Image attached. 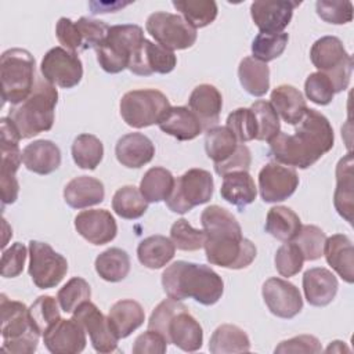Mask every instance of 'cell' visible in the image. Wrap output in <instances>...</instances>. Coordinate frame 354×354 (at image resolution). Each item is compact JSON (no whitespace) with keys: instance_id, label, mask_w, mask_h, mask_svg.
Here are the masks:
<instances>
[{"instance_id":"cell-1","label":"cell","mask_w":354,"mask_h":354,"mask_svg":"<svg viewBox=\"0 0 354 354\" xmlns=\"http://www.w3.org/2000/svg\"><path fill=\"white\" fill-rule=\"evenodd\" d=\"M295 126L293 134L279 133L268 142L270 156L281 165L307 169L333 148V129L322 113L308 108Z\"/></svg>"},{"instance_id":"cell-2","label":"cell","mask_w":354,"mask_h":354,"mask_svg":"<svg viewBox=\"0 0 354 354\" xmlns=\"http://www.w3.org/2000/svg\"><path fill=\"white\" fill-rule=\"evenodd\" d=\"M201 223L206 235L203 248L210 264L231 270L252 264L257 252L256 246L242 236V228L232 213L212 205L202 212Z\"/></svg>"},{"instance_id":"cell-3","label":"cell","mask_w":354,"mask_h":354,"mask_svg":"<svg viewBox=\"0 0 354 354\" xmlns=\"http://www.w3.org/2000/svg\"><path fill=\"white\" fill-rule=\"evenodd\" d=\"M162 286L170 299L181 301L191 297L203 306H213L224 292V282L214 270L184 260L174 261L163 271Z\"/></svg>"},{"instance_id":"cell-4","label":"cell","mask_w":354,"mask_h":354,"mask_svg":"<svg viewBox=\"0 0 354 354\" xmlns=\"http://www.w3.org/2000/svg\"><path fill=\"white\" fill-rule=\"evenodd\" d=\"M148 329L156 330L167 343L187 353L198 351L203 343L201 324L188 313L187 306L170 297L155 307L148 321Z\"/></svg>"},{"instance_id":"cell-5","label":"cell","mask_w":354,"mask_h":354,"mask_svg":"<svg viewBox=\"0 0 354 354\" xmlns=\"http://www.w3.org/2000/svg\"><path fill=\"white\" fill-rule=\"evenodd\" d=\"M57 102L58 91L55 86L40 77L36 80L30 95L10 109L8 118L22 138H32L43 131L51 130Z\"/></svg>"},{"instance_id":"cell-6","label":"cell","mask_w":354,"mask_h":354,"mask_svg":"<svg viewBox=\"0 0 354 354\" xmlns=\"http://www.w3.org/2000/svg\"><path fill=\"white\" fill-rule=\"evenodd\" d=\"M1 313V350L14 354H32L39 344L40 333L32 325L29 308L17 300L0 296Z\"/></svg>"},{"instance_id":"cell-7","label":"cell","mask_w":354,"mask_h":354,"mask_svg":"<svg viewBox=\"0 0 354 354\" xmlns=\"http://www.w3.org/2000/svg\"><path fill=\"white\" fill-rule=\"evenodd\" d=\"M3 102L18 105L35 87V58L25 48H10L0 58Z\"/></svg>"},{"instance_id":"cell-8","label":"cell","mask_w":354,"mask_h":354,"mask_svg":"<svg viewBox=\"0 0 354 354\" xmlns=\"http://www.w3.org/2000/svg\"><path fill=\"white\" fill-rule=\"evenodd\" d=\"M145 40L142 28L124 24L109 26L105 40L95 48L100 66L108 73H119L129 68L136 50Z\"/></svg>"},{"instance_id":"cell-9","label":"cell","mask_w":354,"mask_h":354,"mask_svg":"<svg viewBox=\"0 0 354 354\" xmlns=\"http://www.w3.org/2000/svg\"><path fill=\"white\" fill-rule=\"evenodd\" d=\"M310 59L318 72L329 77L335 93H340L348 87L353 72V58L346 51L339 37L324 36L315 40L310 50Z\"/></svg>"},{"instance_id":"cell-10","label":"cell","mask_w":354,"mask_h":354,"mask_svg":"<svg viewBox=\"0 0 354 354\" xmlns=\"http://www.w3.org/2000/svg\"><path fill=\"white\" fill-rule=\"evenodd\" d=\"M119 106L122 119L134 129L159 124L171 108L169 98L155 88L127 91L122 97Z\"/></svg>"},{"instance_id":"cell-11","label":"cell","mask_w":354,"mask_h":354,"mask_svg":"<svg viewBox=\"0 0 354 354\" xmlns=\"http://www.w3.org/2000/svg\"><path fill=\"white\" fill-rule=\"evenodd\" d=\"M21 134L10 118L0 119V144H1V166H0V192L1 205H11L18 199L19 184L17 170L22 162L19 149Z\"/></svg>"},{"instance_id":"cell-12","label":"cell","mask_w":354,"mask_h":354,"mask_svg":"<svg viewBox=\"0 0 354 354\" xmlns=\"http://www.w3.org/2000/svg\"><path fill=\"white\" fill-rule=\"evenodd\" d=\"M213 188V177L207 170L189 169L174 180V187L166 199V205L173 213L184 214L195 206L207 203L212 199Z\"/></svg>"},{"instance_id":"cell-13","label":"cell","mask_w":354,"mask_h":354,"mask_svg":"<svg viewBox=\"0 0 354 354\" xmlns=\"http://www.w3.org/2000/svg\"><path fill=\"white\" fill-rule=\"evenodd\" d=\"M147 32L162 47L173 50H185L195 44L196 29H194L181 15L156 11L147 18Z\"/></svg>"},{"instance_id":"cell-14","label":"cell","mask_w":354,"mask_h":354,"mask_svg":"<svg viewBox=\"0 0 354 354\" xmlns=\"http://www.w3.org/2000/svg\"><path fill=\"white\" fill-rule=\"evenodd\" d=\"M28 271L39 289H51L64 279L68 271V261L48 243L30 241Z\"/></svg>"},{"instance_id":"cell-15","label":"cell","mask_w":354,"mask_h":354,"mask_svg":"<svg viewBox=\"0 0 354 354\" xmlns=\"http://www.w3.org/2000/svg\"><path fill=\"white\" fill-rule=\"evenodd\" d=\"M40 73L53 86L72 88L83 77V65L77 53L64 47H54L44 54L40 64Z\"/></svg>"},{"instance_id":"cell-16","label":"cell","mask_w":354,"mask_h":354,"mask_svg":"<svg viewBox=\"0 0 354 354\" xmlns=\"http://www.w3.org/2000/svg\"><path fill=\"white\" fill-rule=\"evenodd\" d=\"M73 318L84 328L90 336L93 348L97 353H112L118 348V336L113 333L108 317L90 300L82 303L73 313Z\"/></svg>"},{"instance_id":"cell-17","label":"cell","mask_w":354,"mask_h":354,"mask_svg":"<svg viewBox=\"0 0 354 354\" xmlns=\"http://www.w3.org/2000/svg\"><path fill=\"white\" fill-rule=\"evenodd\" d=\"M299 187V176L290 166L270 162L259 173L260 196L267 203L282 202L292 196Z\"/></svg>"},{"instance_id":"cell-18","label":"cell","mask_w":354,"mask_h":354,"mask_svg":"<svg viewBox=\"0 0 354 354\" xmlns=\"http://www.w3.org/2000/svg\"><path fill=\"white\" fill-rule=\"evenodd\" d=\"M261 295L267 308L278 318L290 319L303 308L300 290L286 279L268 278L263 283Z\"/></svg>"},{"instance_id":"cell-19","label":"cell","mask_w":354,"mask_h":354,"mask_svg":"<svg viewBox=\"0 0 354 354\" xmlns=\"http://www.w3.org/2000/svg\"><path fill=\"white\" fill-rule=\"evenodd\" d=\"M176 65L177 58L173 51L145 39L133 54L127 69L138 76H149L152 73L166 75L170 73Z\"/></svg>"},{"instance_id":"cell-20","label":"cell","mask_w":354,"mask_h":354,"mask_svg":"<svg viewBox=\"0 0 354 354\" xmlns=\"http://www.w3.org/2000/svg\"><path fill=\"white\" fill-rule=\"evenodd\" d=\"M297 6L300 3L289 0L253 1L250 4V15L260 33H282L289 25Z\"/></svg>"},{"instance_id":"cell-21","label":"cell","mask_w":354,"mask_h":354,"mask_svg":"<svg viewBox=\"0 0 354 354\" xmlns=\"http://www.w3.org/2000/svg\"><path fill=\"white\" fill-rule=\"evenodd\" d=\"M46 348L53 354H77L86 347V330L72 317L61 318L48 330L43 333Z\"/></svg>"},{"instance_id":"cell-22","label":"cell","mask_w":354,"mask_h":354,"mask_svg":"<svg viewBox=\"0 0 354 354\" xmlns=\"http://www.w3.org/2000/svg\"><path fill=\"white\" fill-rule=\"evenodd\" d=\"M75 228L87 242L105 245L115 239L118 225L113 216L105 209L83 210L75 217Z\"/></svg>"},{"instance_id":"cell-23","label":"cell","mask_w":354,"mask_h":354,"mask_svg":"<svg viewBox=\"0 0 354 354\" xmlns=\"http://www.w3.org/2000/svg\"><path fill=\"white\" fill-rule=\"evenodd\" d=\"M188 106L201 122L202 129L207 131L209 129L217 126L223 108V97L213 84L203 83L192 90L188 100Z\"/></svg>"},{"instance_id":"cell-24","label":"cell","mask_w":354,"mask_h":354,"mask_svg":"<svg viewBox=\"0 0 354 354\" xmlns=\"http://www.w3.org/2000/svg\"><path fill=\"white\" fill-rule=\"evenodd\" d=\"M339 282L336 277L324 267H314L303 275V290L308 304L314 307H325L335 299Z\"/></svg>"},{"instance_id":"cell-25","label":"cell","mask_w":354,"mask_h":354,"mask_svg":"<svg viewBox=\"0 0 354 354\" xmlns=\"http://www.w3.org/2000/svg\"><path fill=\"white\" fill-rule=\"evenodd\" d=\"M115 155L122 166L138 169L152 160L155 147L147 136L141 133H129L118 140Z\"/></svg>"},{"instance_id":"cell-26","label":"cell","mask_w":354,"mask_h":354,"mask_svg":"<svg viewBox=\"0 0 354 354\" xmlns=\"http://www.w3.org/2000/svg\"><path fill=\"white\" fill-rule=\"evenodd\" d=\"M333 205L337 213L350 224H353L354 212V174L353 155H344L336 166V189L333 194Z\"/></svg>"},{"instance_id":"cell-27","label":"cell","mask_w":354,"mask_h":354,"mask_svg":"<svg viewBox=\"0 0 354 354\" xmlns=\"http://www.w3.org/2000/svg\"><path fill=\"white\" fill-rule=\"evenodd\" d=\"M326 263L347 283L354 282V249L351 239L344 234H335L326 238L324 245Z\"/></svg>"},{"instance_id":"cell-28","label":"cell","mask_w":354,"mask_h":354,"mask_svg":"<svg viewBox=\"0 0 354 354\" xmlns=\"http://www.w3.org/2000/svg\"><path fill=\"white\" fill-rule=\"evenodd\" d=\"M22 163L36 174L46 176L61 165V151L50 140H36L22 149Z\"/></svg>"},{"instance_id":"cell-29","label":"cell","mask_w":354,"mask_h":354,"mask_svg":"<svg viewBox=\"0 0 354 354\" xmlns=\"http://www.w3.org/2000/svg\"><path fill=\"white\" fill-rule=\"evenodd\" d=\"M104 184L90 176H79L72 178L64 188V199L73 209H84L98 205L104 201Z\"/></svg>"},{"instance_id":"cell-30","label":"cell","mask_w":354,"mask_h":354,"mask_svg":"<svg viewBox=\"0 0 354 354\" xmlns=\"http://www.w3.org/2000/svg\"><path fill=\"white\" fill-rule=\"evenodd\" d=\"M158 126L178 141L194 140L203 131L201 122L187 106H171Z\"/></svg>"},{"instance_id":"cell-31","label":"cell","mask_w":354,"mask_h":354,"mask_svg":"<svg viewBox=\"0 0 354 354\" xmlns=\"http://www.w3.org/2000/svg\"><path fill=\"white\" fill-rule=\"evenodd\" d=\"M108 321L118 339H124L144 324L145 313L138 301L123 299L111 307Z\"/></svg>"},{"instance_id":"cell-32","label":"cell","mask_w":354,"mask_h":354,"mask_svg":"<svg viewBox=\"0 0 354 354\" xmlns=\"http://www.w3.org/2000/svg\"><path fill=\"white\" fill-rule=\"evenodd\" d=\"M220 194L224 201L242 209L256 199L257 188L253 177L246 170H236L223 176Z\"/></svg>"},{"instance_id":"cell-33","label":"cell","mask_w":354,"mask_h":354,"mask_svg":"<svg viewBox=\"0 0 354 354\" xmlns=\"http://www.w3.org/2000/svg\"><path fill=\"white\" fill-rule=\"evenodd\" d=\"M270 102L278 116L288 124H297L307 111V104L303 94L290 84H281L271 91Z\"/></svg>"},{"instance_id":"cell-34","label":"cell","mask_w":354,"mask_h":354,"mask_svg":"<svg viewBox=\"0 0 354 354\" xmlns=\"http://www.w3.org/2000/svg\"><path fill=\"white\" fill-rule=\"evenodd\" d=\"M176 246L170 238L163 235H151L142 239L137 248L138 261L151 270L165 267L174 257Z\"/></svg>"},{"instance_id":"cell-35","label":"cell","mask_w":354,"mask_h":354,"mask_svg":"<svg viewBox=\"0 0 354 354\" xmlns=\"http://www.w3.org/2000/svg\"><path fill=\"white\" fill-rule=\"evenodd\" d=\"M238 77L243 90L253 97H261L270 88L268 65L253 57H245L239 62Z\"/></svg>"},{"instance_id":"cell-36","label":"cell","mask_w":354,"mask_h":354,"mask_svg":"<svg viewBox=\"0 0 354 354\" xmlns=\"http://www.w3.org/2000/svg\"><path fill=\"white\" fill-rule=\"evenodd\" d=\"M209 350L212 354L248 353L250 350V340L246 332L239 326L224 324L216 328L210 336Z\"/></svg>"},{"instance_id":"cell-37","label":"cell","mask_w":354,"mask_h":354,"mask_svg":"<svg viewBox=\"0 0 354 354\" xmlns=\"http://www.w3.org/2000/svg\"><path fill=\"white\" fill-rule=\"evenodd\" d=\"M301 221L299 216L286 206H274L266 218V231L282 242H290L299 234Z\"/></svg>"},{"instance_id":"cell-38","label":"cell","mask_w":354,"mask_h":354,"mask_svg":"<svg viewBox=\"0 0 354 354\" xmlns=\"http://www.w3.org/2000/svg\"><path fill=\"white\" fill-rule=\"evenodd\" d=\"M95 271L106 282H119L130 272V257L120 248H109L95 259Z\"/></svg>"},{"instance_id":"cell-39","label":"cell","mask_w":354,"mask_h":354,"mask_svg":"<svg viewBox=\"0 0 354 354\" xmlns=\"http://www.w3.org/2000/svg\"><path fill=\"white\" fill-rule=\"evenodd\" d=\"M174 187L173 174L160 166L151 167L145 171L140 183V191L148 203L166 201Z\"/></svg>"},{"instance_id":"cell-40","label":"cell","mask_w":354,"mask_h":354,"mask_svg":"<svg viewBox=\"0 0 354 354\" xmlns=\"http://www.w3.org/2000/svg\"><path fill=\"white\" fill-rule=\"evenodd\" d=\"M112 209L122 218L136 220L148 210V202L142 196L140 188L124 185L115 192L112 198Z\"/></svg>"},{"instance_id":"cell-41","label":"cell","mask_w":354,"mask_h":354,"mask_svg":"<svg viewBox=\"0 0 354 354\" xmlns=\"http://www.w3.org/2000/svg\"><path fill=\"white\" fill-rule=\"evenodd\" d=\"M238 147V141L227 126H214L206 131L205 151L214 165L228 159Z\"/></svg>"},{"instance_id":"cell-42","label":"cell","mask_w":354,"mask_h":354,"mask_svg":"<svg viewBox=\"0 0 354 354\" xmlns=\"http://www.w3.org/2000/svg\"><path fill=\"white\" fill-rule=\"evenodd\" d=\"M104 145L101 140L93 134H79L72 144L73 162L86 170H94L102 160Z\"/></svg>"},{"instance_id":"cell-43","label":"cell","mask_w":354,"mask_h":354,"mask_svg":"<svg viewBox=\"0 0 354 354\" xmlns=\"http://www.w3.org/2000/svg\"><path fill=\"white\" fill-rule=\"evenodd\" d=\"M173 7L194 28H205L217 17V4L213 0H177Z\"/></svg>"},{"instance_id":"cell-44","label":"cell","mask_w":354,"mask_h":354,"mask_svg":"<svg viewBox=\"0 0 354 354\" xmlns=\"http://www.w3.org/2000/svg\"><path fill=\"white\" fill-rule=\"evenodd\" d=\"M250 109L253 111L257 122L256 140L270 142L274 137H277L281 133L279 116L270 101L257 100L252 104Z\"/></svg>"},{"instance_id":"cell-45","label":"cell","mask_w":354,"mask_h":354,"mask_svg":"<svg viewBox=\"0 0 354 354\" xmlns=\"http://www.w3.org/2000/svg\"><path fill=\"white\" fill-rule=\"evenodd\" d=\"M29 317L35 329L43 335L61 319L58 300L51 296H39L29 307Z\"/></svg>"},{"instance_id":"cell-46","label":"cell","mask_w":354,"mask_h":354,"mask_svg":"<svg viewBox=\"0 0 354 354\" xmlns=\"http://www.w3.org/2000/svg\"><path fill=\"white\" fill-rule=\"evenodd\" d=\"M91 289L86 279L71 278L57 293V300L64 313H73L82 303L90 300Z\"/></svg>"},{"instance_id":"cell-47","label":"cell","mask_w":354,"mask_h":354,"mask_svg":"<svg viewBox=\"0 0 354 354\" xmlns=\"http://www.w3.org/2000/svg\"><path fill=\"white\" fill-rule=\"evenodd\" d=\"M289 36L288 33H259L252 41L253 58L267 64L278 58L286 48Z\"/></svg>"},{"instance_id":"cell-48","label":"cell","mask_w":354,"mask_h":354,"mask_svg":"<svg viewBox=\"0 0 354 354\" xmlns=\"http://www.w3.org/2000/svg\"><path fill=\"white\" fill-rule=\"evenodd\" d=\"M170 239L177 249L194 252L203 248L206 235L203 230L194 228L185 218H178L170 228Z\"/></svg>"},{"instance_id":"cell-49","label":"cell","mask_w":354,"mask_h":354,"mask_svg":"<svg viewBox=\"0 0 354 354\" xmlns=\"http://www.w3.org/2000/svg\"><path fill=\"white\" fill-rule=\"evenodd\" d=\"M326 241L325 232L317 225H301L299 234L292 242H295L303 253L304 260L314 261L324 256V245Z\"/></svg>"},{"instance_id":"cell-50","label":"cell","mask_w":354,"mask_h":354,"mask_svg":"<svg viewBox=\"0 0 354 354\" xmlns=\"http://www.w3.org/2000/svg\"><path fill=\"white\" fill-rule=\"evenodd\" d=\"M225 126L232 131L236 141L241 144L256 140L257 122L250 108H238L232 111L227 118Z\"/></svg>"},{"instance_id":"cell-51","label":"cell","mask_w":354,"mask_h":354,"mask_svg":"<svg viewBox=\"0 0 354 354\" xmlns=\"http://www.w3.org/2000/svg\"><path fill=\"white\" fill-rule=\"evenodd\" d=\"M275 268L282 277H293L303 268L304 257L295 242H286L278 248L275 253Z\"/></svg>"},{"instance_id":"cell-52","label":"cell","mask_w":354,"mask_h":354,"mask_svg":"<svg viewBox=\"0 0 354 354\" xmlns=\"http://www.w3.org/2000/svg\"><path fill=\"white\" fill-rule=\"evenodd\" d=\"M315 10L318 17L328 24L343 25L353 19V4L347 0H318Z\"/></svg>"},{"instance_id":"cell-53","label":"cell","mask_w":354,"mask_h":354,"mask_svg":"<svg viewBox=\"0 0 354 354\" xmlns=\"http://www.w3.org/2000/svg\"><path fill=\"white\" fill-rule=\"evenodd\" d=\"M306 97L317 105H328L335 97V88L329 77L321 72L310 73L304 82Z\"/></svg>"},{"instance_id":"cell-54","label":"cell","mask_w":354,"mask_h":354,"mask_svg":"<svg viewBox=\"0 0 354 354\" xmlns=\"http://www.w3.org/2000/svg\"><path fill=\"white\" fill-rule=\"evenodd\" d=\"M82 37V50L97 48L106 37L109 26L98 19H91L87 17L79 18L76 22Z\"/></svg>"},{"instance_id":"cell-55","label":"cell","mask_w":354,"mask_h":354,"mask_svg":"<svg viewBox=\"0 0 354 354\" xmlns=\"http://www.w3.org/2000/svg\"><path fill=\"white\" fill-rule=\"evenodd\" d=\"M26 246L21 242L12 243L8 249L3 250L1 254V275L4 278L18 277L25 266Z\"/></svg>"},{"instance_id":"cell-56","label":"cell","mask_w":354,"mask_h":354,"mask_svg":"<svg viewBox=\"0 0 354 354\" xmlns=\"http://www.w3.org/2000/svg\"><path fill=\"white\" fill-rule=\"evenodd\" d=\"M322 351L319 340L313 335H299L292 339L281 342L275 348V354H317Z\"/></svg>"},{"instance_id":"cell-57","label":"cell","mask_w":354,"mask_h":354,"mask_svg":"<svg viewBox=\"0 0 354 354\" xmlns=\"http://www.w3.org/2000/svg\"><path fill=\"white\" fill-rule=\"evenodd\" d=\"M167 350L166 339L158 333L156 330L148 329L147 332L141 333L134 344H133V354H163Z\"/></svg>"},{"instance_id":"cell-58","label":"cell","mask_w":354,"mask_h":354,"mask_svg":"<svg viewBox=\"0 0 354 354\" xmlns=\"http://www.w3.org/2000/svg\"><path fill=\"white\" fill-rule=\"evenodd\" d=\"M55 35L59 44H62L64 48L73 53L82 50V37L76 24L72 19L65 17L59 18L55 26Z\"/></svg>"},{"instance_id":"cell-59","label":"cell","mask_w":354,"mask_h":354,"mask_svg":"<svg viewBox=\"0 0 354 354\" xmlns=\"http://www.w3.org/2000/svg\"><path fill=\"white\" fill-rule=\"evenodd\" d=\"M252 163V156H250V151L246 145L243 144H238L236 149L234 151V153L225 159L221 163L214 165V171L218 176H224L227 173L231 171H236V170H249Z\"/></svg>"},{"instance_id":"cell-60","label":"cell","mask_w":354,"mask_h":354,"mask_svg":"<svg viewBox=\"0 0 354 354\" xmlns=\"http://www.w3.org/2000/svg\"><path fill=\"white\" fill-rule=\"evenodd\" d=\"M325 351L326 353H343V351H350V348L344 344V342L335 340V342H330V344L328 346V348Z\"/></svg>"}]
</instances>
